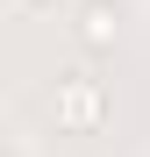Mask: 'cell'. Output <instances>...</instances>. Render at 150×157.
Returning <instances> with one entry per match:
<instances>
[{
  "label": "cell",
  "instance_id": "cell-1",
  "mask_svg": "<svg viewBox=\"0 0 150 157\" xmlns=\"http://www.w3.org/2000/svg\"><path fill=\"white\" fill-rule=\"evenodd\" d=\"M100 114H107L100 78L93 71H57V86H50V121H57L64 136H86V128H100Z\"/></svg>",
  "mask_w": 150,
  "mask_h": 157
},
{
  "label": "cell",
  "instance_id": "cell-2",
  "mask_svg": "<svg viewBox=\"0 0 150 157\" xmlns=\"http://www.w3.org/2000/svg\"><path fill=\"white\" fill-rule=\"evenodd\" d=\"M79 43L86 50H107L114 43V7H107V0H93V7L79 14Z\"/></svg>",
  "mask_w": 150,
  "mask_h": 157
}]
</instances>
